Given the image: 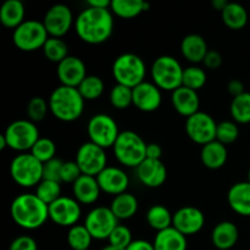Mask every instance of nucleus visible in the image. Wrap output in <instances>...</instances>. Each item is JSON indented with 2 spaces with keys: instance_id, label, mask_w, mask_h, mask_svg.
I'll use <instances>...</instances> for the list:
<instances>
[{
  "instance_id": "obj_1",
  "label": "nucleus",
  "mask_w": 250,
  "mask_h": 250,
  "mask_svg": "<svg viewBox=\"0 0 250 250\" xmlns=\"http://www.w3.org/2000/svg\"><path fill=\"white\" fill-rule=\"evenodd\" d=\"M77 36L84 43L97 45L109 41L114 31V17L111 10L89 7L81 11L75 20Z\"/></svg>"
},
{
  "instance_id": "obj_2",
  "label": "nucleus",
  "mask_w": 250,
  "mask_h": 250,
  "mask_svg": "<svg viewBox=\"0 0 250 250\" xmlns=\"http://www.w3.org/2000/svg\"><path fill=\"white\" fill-rule=\"evenodd\" d=\"M10 214L17 226L24 229H37L49 219V207L36 194L23 193L12 200Z\"/></svg>"
},
{
  "instance_id": "obj_3",
  "label": "nucleus",
  "mask_w": 250,
  "mask_h": 250,
  "mask_svg": "<svg viewBox=\"0 0 250 250\" xmlns=\"http://www.w3.org/2000/svg\"><path fill=\"white\" fill-rule=\"evenodd\" d=\"M84 102L77 88L59 85L49 98V110L55 119L62 122H73L82 116Z\"/></svg>"
},
{
  "instance_id": "obj_4",
  "label": "nucleus",
  "mask_w": 250,
  "mask_h": 250,
  "mask_svg": "<svg viewBox=\"0 0 250 250\" xmlns=\"http://www.w3.org/2000/svg\"><path fill=\"white\" fill-rule=\"evenodd\" d=\"M146 146L148 144L138 133L124 131L117 137L112 150L121 165L137 168L146 159Z\"/></svg>"
},
{
  "instance_id": "obj_5",
  "label": "nucleus",
  "mask_w": 250,
  "mask_h": 250,
  "mask_svg": "<svg viewBox=\"0 0 250 250\" xmlns=\"http://www.w3.org/2000/svg\"><path fill=\"white\" fill-rule=\"evenodd\" d=\"M146 67L143 59L133 53L121 54L112 63V76L117 84L132 88L144 82Z\"/></svg>"
},
{
  "instance_id": "obj_6",
  "label": "nucleus",
  "mask_w": 250,
  "mask_h": 250,
  "mask_svg": "<svg viewBox=\"0 0 250 250\" xmlns=\"http://www.w3.org/2000/svg\"><path fill=\"white\" fill-rule=\"evenodd\" d=\"M183 71L185 68L181 66L177 59L170 55L159 56L150 68L154 84L168 92H173L182 87Z\"/></svg>"
},
{
  "instance_id": "obj_7",
  "label": "nucleus",
  "mask_w": 250,
  "mask_h": 250,
  "mask_svg": "<svg viewBox=\"0 0 250 250\" xmlns=\"http://www.w3.org/2000/svg\"><path fill=\"white\" fill-rule=\"evenodd\" d=\"M10 175L21 187H34L43 181V164L31 153L19 154L10 164Z\"/></svg>"
},
{
  "instance_id": "obj_8",
  "label": "nucleus",
  "mask_w": 250,
  "mask_h": 250,
  "mask_svg": "<svg viewBox=\"0 0 250 250\" xmlns=\"http://www.w3.org/2000/svg\"><path fill=\"white\" fill-rule=\"evenodd\" d=\"M6 138L7 146L20 153H28L38 141L39 131L36 124L29 120H16L6 127L2 133Z\"/></svg>"
},
{
  "instance_id": "obj_9",
  "label": "nucleus",
  "mask_w": 250,
  "mask_h": 250,
  "mask_svg": "<svg viewBox=\"0 0 250 250\" xmlns=\"http://www.w3.org/2000/svg\"><path fill=\"white\" fill-rule=\"evenodd\" d=\"M49 34L43 22L37 20H27L20 24L12 33V41L15 46L22 51H36L43 49L48 41Z\"/></svg>"
},
{
  "instance_id": "obj_10",
  "label": "nucleus",
  "mask_w": 250,
  "mask_h": 250,
  "mask_svg": "<svg viewBox=\"0 0 250 250\" xmlns=\"http://www.w3.org/2000/svg\"><path fill=\"white\" fill-rule=\"evenodd\" d=\"M89 142L102 146L103 149L112 148L120 136L117 122L107 114H97L90 117L87 125Z\"/></svg>"
},
{
  "instance_id": "obj_11",
  "label": "nucleus",
  "mask_w": 250,
  "mask_h": 250,
  "mask_svg": "<svg viewBox=\"0 0 250 250\" xmlns=\"http://www.w3.org/2000/svg\"><path fill=\"white\" fill-rule=\"evenodd\" d=\"M75 161L80 166L82 175L93 176V177H97L107 166L105 149L92 142L83 143L78 148Z\"/></svg>"
},
{
  "instance_id": "obj_12",
  "label": "nucleus",
  "mask_w": 250,
  "mask_h": 250,
  "mask_svg": "<svg viewBox=\"0 0 250 250\" xmlns=\"http://www.w3.org/2000/svg\"><path fill=\"white\" fill-rule=\"evenodd\" d=\"M119 225V220L110 208L98 207L90 210L85 217L84 226L92 234L93 239H109L115 227Z\"/></svg>"
},
{
  "instance_id": "obj_13",
  "label": "nucleus",
  "mask_w": 250,
  "mask_h": 250,
  "mask_svg": "<svg viewBox=\"0 0 250 250\" xmlns=\"http://www.w3.org/2000/svg\"><path fill=\"white\" fill-rule=\"evenodd\" d=\"M217 124L207 112L199 111L186 120V132L190 141L205 146L216 141Z\"/></svg>"
},
{
  "instance_id": "obj_14",
  "label": "nucleus",
  "mask_w": 250,
  "mask_h": 250,
  "mask_svg": "<svg viewBox=\"0 0 250 250\" xmlns=\"http://www.w3.org/2000/svg\"><path fill=\"white\" fill-rule=\"evenodd\" d=\"M43 24L49 37L62 38L65 34H67L72 24H75L72 11L65 4L54 5L45 12Z\"/></svg>"
},
{
  "instance_id": "obj_15",
  "label": "nucleus",
  "mask_w": 250,
  "mask_h": 250,
  "mask_svg": "<svg viewBox=\"0 0 250 250\" xmlns=\"http://www.w3.org/2000/svg\"><path fill=\"white\" fill-rule=\"evenodd\" d=\"M81 205L75 198L61 197L49 205V219L61 227H72L77 225L81 217Z\"/></svg>"
},
{
  "instance_id": "obj_16",
  "label": "nucleus",
  "mask_w": 250,
  "mask_h": 250,
  "mask_svg": "<svg viewBox=\"0 0 250 250\" xmlns=\"http://www.w3.org/2000/svg\"><path fill=\"white\" fill-rule=\"evenodd\" d=\"M204 225V214L195 207H183L173 214L172 227L186 237L200 232Z\"/></svg>"
},
{
  "instance_id": "obj_17",
  "label": "nucleus",
  "mask_w": 250,
  "mask_h": 250,
  "mask_svg": "<svg viewBox=\"0 0 250 250\" xmlns=\"http://www.w3.org/2000/svg\"><path fill=\"white\" fill-rule=\"evenodd\" d=\"M58 78L61 82V85L77 88L82 83V81L87 77V68L82 59L78 56L68 55L65 60L58 63Z\"/></svg>"
},
{
  "instance_id": "obj_18",
  "label": "nucleus",
  "mask_w": 250,
  "mask_h": 250,
  "mask_svg": "<svg viewBox=\"0 0 250 250\" xmlns=\"http://www.w3.org/2000/svg\"><path fill=\"white\" fill-rule=\"evenodd\" d=\"M98 185L102 192L112 195H120L127 192L129 185V178L122 168L116 166H106L97 176Z\"/></svg>"
},
{
  "instance_id": "obj_19",
  "label": "nucleus",
  "mask_w": 250,
  "mask_h": 250,
  "mask_svg": "<svg viewBox=\"0 0 250 250\" xmlns=\"http://www.w3.org/2000/svg\"><path fill=\"white\" fill-rule=\"evenodd\" d=\"M163 97L160 88L151 82H142L133 88V105L143 112H153L160 107Z\"/></svg>"
},
{
  "instance_id": "obj_20",
  "label": "nucleus",
  "mask_w": 250,
  "mask_h": 250,
  "mask_svg": "<svg viewBox=\"0 0 250 250\" xmlns=\"http://www.w3.org/2000/svg\"><path fill=\"white\" fill-rule=\"evenodd\" d=\"M137 176L141 183L148 188H159L166 182L167 170L161 160L146 159L137 167Z\"/></svg>"
},
{
  "instance_id": "obj_21",
  "label": "nucleus",
  "mask_w": 250,
  "mask_h": 250,
  "mask_svg": "<svg viewBox=\"0 0 250 250\" xmlns=\"http://www.w3.org/2000/svg\"><path fill=\"white\" fill-rule=\"evenodd\" d=\"M171 102L176 111L187 119L199 112V95L195 90L186 88L183 85L173 90L171 95Z\"/></svg>"
},
{
  "instance_id": "obj_22",
  "label": "nucleus",
  "mask_w": 250,
  "mask_h": 250,
  "mask_svg": "<svg viewBox=\"0 0 250 250\" xmlns=\"http://www.w3.org/2000/svg\"><path fill=\"white\" fill-rule=\"evenodd\" d=\"M100 192L102 189L98 185L97 177H93V176L82 175L72 185L73 198L80 204H94L99 199Z\"/></svg>"
},
{
  "instance_id": "obj_23",
  "label": "nucleus",
  "mask_w": 250,
  "mask_h": 250,
  "mask_svg": "<svg viewBox=\"0 0 250 250\" xmlns=\"http://www.w3.org/2000/svg\"><path fill=\"white\" fill-rule=\"evenodd\" d=\"M229 205L234 212L241 216H250V183H234L227 194Z\"/></svg>"
},
{
  "instance_id": "obj_24",
  "label": "nucleus",
  "mask_w": 250,
  "mask_h": 250,
  "mask_svg": "<svg viewBox=\"0 0 250 250\" xmlns=\"http://www.w3.org/2000/svg\"><path fill=\"white\" fill-rule=\"evenodd\" d=\"M239 238V231L231 221H222L214 227L211 242L217 249L229 250L233 248Z\"/></svg>"
},
{
  "instance_id": "obj_25",
  "label": "nucleus",
  "mask_w": 250,
  "mask_h": 250,
  "mask_svg": "<svg viewBox=\"0 0 250 250\" xmlns=\"http://www.w3.org/2000/svg\"><path fill=\"white\" fill-rule=\"evenodd\" d=\"M227 158H229V151H227L226 146L220 143L219 141L205 144L200 151V160L203 165L210 170H219L224 167Z\"/></svg>"
},
{
  "instance_id": "obj_26",
  "label": "nucleus",
  "mask_w": 250,
  "mask_h": 250,
  "mask_svg": "<svg viewBox=\"0 0 250 250\" xmlns=\"http://www.w3.org/2000/svg\"><path fill=\"white\" fill-rule=\"evenodd\" d=\"M208 51L207 41L199 34H188L181 42V53L193 63L203 62Z\"/></svg>"
},
{
  "instance_id": "obj_27",
  "label": "nucleus",
  "mask_w": 250,
  "mask_h": 250,
  "mask_svg": "<svg viewBox=\"0 0 250 250\" xmlns=\"http://www.w3.org/2000/svg\"><path fill=\"white\" fill-rule=\"evenodd\" d=\"M153 244L155 250H187V238L175 227L158 232Z\"/></svg>"
},
{
  "instance_id": "obj_28",
  "label": "nucleus",
  "mask_w": 250,
  "mask_h": 250,
  "mask_svg": "<svg viewBox=\"0 0 250 250\" xmlns=\"http://www.w3.org/2000/svg\"><path fill=\"white\" fill-rule=\"evenodd\" d=\"M0 22L10 29H16L24 22V6L20 0H6L0 7Z\"/></svg>"
},
{
  "instance_id": "obj_29",
  "label": "nucleus",
  "mask_w": 250,
  "mask_h": 250,
  "mask_svg": "<svg viewBox=\"0 0 250 250\" xmlns=\"http://www.w3.org/2000/svg\"><path fill=\"white\" fill-rule=\"evenodd\" d=\"M110 209L117 220H128L136 215L138 210V200L131 193H122L114 198Z\"/></svg>"
},
{
  "instance_id": "obj_30",
  "label": "nucleus",
  "mask_w": 250,
  "mask_h": 250,
  "mask_svg": "<svg viewBox=\"0 0 250 250\" xmlns=\"http://www.w3.org/2000/svg\"><path fill=\"white\" fill-rule=\"evenodd\" d=\"M221 19L229 29L239 31L248 23V12L246 7L238 2H229L227 6L222 10Z\"/></svg>"
},
{
  "instance_id": "obj_31",
  "label": "nucleus",
  "mask_w": 250,
  "mask_h": 250,
  "mask_svg": "<svg viewBox=\"0 0 250 250\" xmlns=\"http://www.w3.org/2000/svg\"><path fill=\"white\" fill-rule=\"evenodd\" d=\"M110 9L121 19H134L142 12L148 11L150 4L142 0H112Z\"/></svg>"
},
{
  "instance_id": "obj_32",
  "label": "nucleus",
  "mask_w": 250,
  "mask_h": 250,
  "mask_svg": "<svg viewBox=\"0 0 250 250\" xmlns=\"http://www.w3.org/2000/svg\"><path fill=\"white\" fill-rule=\"evenodd\" d=\"M146 219L149 226L158 232L172 227L173 215L171 214L167 208L161 204H156L149 208Z\"/></svg>"
},
{
  "instance_id": "obj_33",
  "label": "nucleus",
  "mask_w": 250,
  "mask_h": 250,
  "mask_svg": "<svg viewBox=\"0 0 250 250\" xmlns=\"http://www.w3.org/2000/svg\"><path fill=\"white\" fill-rule=\"evenodd\" d=\"M231 116L236 124H250V93L244 92L243 94L233 98L229 106Z\"/></svg>"
},
{
  "instance_id": "obj_34",
  "label": "nucleus",
  "mask_w": 250,
  "mask_h": 250,
  "mask_svg": "<svg viewBox=\"0 0 250 250\" xmlns=\"http://www.w3.org/2000/svg\"><path fill=\"white\" fill-rule=\"evenodd\" d=\"M93 237L84 225H75L68 229L67 243L72 250H89Z\"/></svg>"
},
{
  "instance_id": "obj_35",
  "label": "nucleus",
  "mask_w": 250,
  "mask_h": 250,
  "mask_svg": "<svg viewBox=\"0 0 250 250\" xmlns=\"http://www.w3.org/2000/svg\"><path fill=\"white\" fill-rule=\"evenodd\" d=\"M43 53L49 61L60 63L68 56V46L63 39L49 37L43 46Z\"/></svg>"
},
{
  "instance_id": "obj_36",
  "label": "nucleus",
  "mask_w": 250,
  "mask_h": 250,
  "mask_svg": "<svg viewBox=\"0 0 250 250\" xmlns=\"http://www.w3.org/2000/svg\"><path fill=\"white\" fill-rule=\"evenodd\" d=\"M84 100H97L104 93L105 84L99 76L88 75L77 87Z\"/></svg>"
},
{
  "instance_id": "obj_37",
  "label": "nucleus",
  "mask_w": 250,
  "mask_h": 250,
  "mask_svg": "<svg viewBox=\"0 0 250 250\" xmlns=\"http://www.w3.org/2000/svg\"><path fill=\"white\" fill-rule=\"evenodd\" d=\"M110 103L117 110L127 109L133 105V89L116 83L110 92Z\"/></svg>"
},
{
  "instance_id": "obj_38",
  "label": "nucleus",
  "mask_w": 250,
  "mask_h": 250,
  "mask_svg": "<svg viewBox=\"0 0 250 250\" xmlns=\"http://www.w3.org/2000/svg\"><path fill=\"white\" fill-rule=\"evenodd\" d=\"M36 195L49 207L53 204L54 202L61 198V185L60 182H55V181H48L43 180L36 189Z\"/></svg>"
},
{
  "instance_id": "obj_39",
  "label": "nucleus",
  "mask_w": 250,
  "mask_h": 250,
  "mask_svg": "<svg viewBox=\"0 0 250 250\" xmlns=\"http://www.w3.org/2000/svg\"><path fill=\"white\" fill-rule=\"evenodd\" d=\"M207 78L208 76L204 68L198 67V66H189V67L185 68V71H183L182 85L198 92L205 85Z\"/></svg>"
},
{
  "instance_id": "obj_40",
  "label": "nucleus",
  "mask_w": 250,
  "mask_h": 250,
  "mask_svg": "<svg viewBox=\"0 0 250 250\" xmlns=\"http://www.w3.org/2000/svg\"><path fill=\"white\" fill-rule=\"evenodd\" d=\"M29 153H31L37 160L41 161L42 164H45L55 158L56 146L50 138L41 137V138L36 142V144H34L33 148L31 149Z\"/></svg>"
},
{
  "instance_id": "obj_41",
  "label": "nucleus",
  "mask_w": 250,
  "mask_h": 250,
  "mask_svg": "<svg viewBox=\"0 0 250 250\" xmlns=\"http://www.w3.org/2000/svg\"><path fill=\"white\" fill-rule=\"evenodd\" d=\"M239 128L234 121H222L217 124L216 141L224 146L232 144L238 139Z\"/></svg>"
},
{
  "instance_id": "obj_42",
  "label": "nucleus",
  "mask_w": 250,
  "mask_h": 250,
  "mask_svg": "<svg viewBox=\"0 0 250 250\" xmlns=\"http://www.w3.org/2000/svg\"><path fill=\"white\" fill-rule=\"evenodd\" d=\"M49 104L42 97H33L27 104V116L32 122H41L48 114Z\"/></svg>"
},
{
  "instance_id": "obj_43",
  "label": "nucleus",
  "mask_w": 250,
  "mask_h": 250,
  "mask_svg": "<svg viewBox=\"0 0 250 250\" xmlns=\"http://www.w3.org/2000/svg\"><path fill=\"white\" fill-rule=\"evenodd\" d=\"M109 246L116 247L120 249H127L129 244L133 242L132 239L131 229L124 225H117L114 231L111 232L109 237Z\"/></svg>"
},
{
  "instance_id": "obj_44",
  "label": "nucleus",
  "mask_w": 250,
  "mask_h": 250,
  "mask_svg": "<svg viewBox=\"0 0 250 250\" xmlns=\"http://www.w3.org/2000/svg\"><path fill=\"white\" fill-rule=\"evenodd\" d=\"M62 160L54 158L53 160L43 164V180L55 181L61 183V168H62Z\"/></svg>"
},
{
  "instance_id": "obj_45",
  "label": "nucleus",
  "mask_w": 250,
  "mask_h": 250,
  "mask_svg": "<svg viewBox=\"0 0 250 250\" xmlns=\"http://www.w3.org/2000/svg\"><path fill=\"white\" fill-rule=\"evenodd\" d=\"M81 176H82V171L76 161H63L62 168H61V182L73 185Z\"/></svg>"
},
{
  "instance_id": "obj_46",
  "label": "nucleus",
  "mask_w": 250,
  "mask_h": 250,
  "mask_svg": "<svg viewBox=\"0 0 250 250\" xmlns=\"http://www.w3.org/2000/svg\"><path fill=\"white\" fill-rule=\"evenodd\" d=\"M9 250H38V246L32 237L20 236L11 242Z\"/></svg>"
},
{
  "instance_id": "obj_47",
  "label": "nucleus",
  "mask_w": 250,
  "mask_h": 250,
  "mask_svg": "<svg viewBox=\"0 0 250 250\" xmlns=\"http://www.w3.org/2000/svg\"><path fill=\"white\" fill-rule=\"evenodd\" d=\"M203 63L205 65V67L209 68V70H217L220 66L222 65V56L219 51L216 50H209L208 51L207 56H205Z\"/></svg>"
},
{
  "instance_id": "obj_48",
  "label": "nucleus",
  "mask_w": 250,
  "mask_h": 250,
  "mask_svg": "<svg viewBox=\"0 0 250 250\" xmlns=\"http://www.w3.org/2000/svg\"><path fill=\"white\" fill-rule=\"evenodd\" d=\"M161 155H163V149L159 144L156 143H149L146 146V159L150 160H161Z\"/></svg>"
},
{
  "instance_id": "obj_49",
  "label": "nucleus",
  "mask_w": 250,
  "mask_h": 250,
  "mask_svg": "<svg viewBox=\"0 0 250 250\" xmlns=\"http://www.w3.org/2000/svg\"><path fill=\"white\" fill-rule=\"evenodd\" d=\"M227 89H229V93L233 98L238 97V95L243 94L246 90H244V84L243 82H241L239 80H232L229 81V85H227Z\"/></svg>"
},
{
  "instance_id": "obj_50",
  "label": "nucleus",
  "mask_w": 250,
  "mask_h": 250,
  "mask_svg": "<svg viewBox=\"0 0 250 250\" xmlns=\"http://www.w3.org/2000/svg\"><path fill=\"white\" fill-rule=\"evenodd\" d=\"M126 250H155V248L150 242L144 241V239H137V241L132 242Z\"/></svg>"
},
{
  "instance_id": "obj_51",
  "label": "nucleus",
  "mask_w": 250,
  "mask_h": 250,
  "mask_svg": "<svg viewBox=\"0 0 250 250\" xmlns=\"http://www.w3.org/2000/svg\"><path fill=\"white\" fill-rule=\"evenodd\" d=\"M87 5L94 9H110L111 7V1L109 0H88Z\"/></svg>"
},
{
  "instance_id": "obj_52",
  "label": "nucleus",
  "mask_w": 250,
  "mask_h": 250,
  "mask_svg": "<svg viewBox=\"0 0 250 250\" xmlns=\"http://www.w3.org/2000/svg\"><path fill=\"white\" fill-rule=\"evenodd\" d=\"M227 4H229V1H227V0H214V1L211 2L212 7L216 10H219L220 12H222V10L227 6Z\"/></svg>"
},
{
  "instance_id": "obj_53",
  "label": "nucleus",
  "mask_w": 250,
  "mask_h": 250,
  "mask_svg": "<svg viewBox=\"0 0 250 250\" xmlns=\"http://www.w3.org/2000/svg\"><path fill=\"white\" fill-rule=\"evenodd\" d=\"M7 146V142H6V138H5L4 134H1L0 136V150H4L5 148Z\"/></svg>"
},
{
  "instance_id": "obj_54",
  "label": "nucleus",
  "mask_w": 250,
  "mask_h": 250,
  "mask_svg": "<svg viewBox=\"0 0 250 250\" xmlns=\"http://www.w3.org/2000/svg\"><path fill=\"white\" fill-rule=\"evenodd\" d=\"M102 250H126V249H120V248H116V247H112V246H106L104 247Z\"/></svg>"
},
{
  "instance_id": "obj_55",
  "label": "nucleus",
  "mask_w": 250,
  "mask_h": 250,
  "mask_svg": "<svg viewBox=\"0 0 250 250\" xmlns=\"http://www.w3.org/2000/svg\"><path fill=\"white\" fill-rule=\"evenodd\" d=\"M248 182L250 183V168H249V171H248Z\"/></svg>"
}]
</instances>
